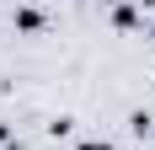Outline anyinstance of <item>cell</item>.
Masks as SVG:
<instances>
[{"instance_id":"2","label":"cell","mask_w":155,"mask_h":150,"mask_svg":"<svg viewBox=\"0 0 155 150\" xmlns=\"http://www.w3.org/2000/svg\"><path fill=\"white\" fill-rule=\"evenodd\" d=\"M80 150H112V145H107V139H86Z\"/></svg>"},{"instance_id":"1","label":"cell","mask_w":155,"mask_h":150,"mask_svg":"<svg viewBox=\"0 0 155 150\" xmlns=\"http://www.w3.org/2000/svg\"><path fill=\"white\" fill-rule=\"evenodd\" d=\"M16 27H21V32H38V27H43V16H38V11H16Z\"/></svg>"}]
</instances>
